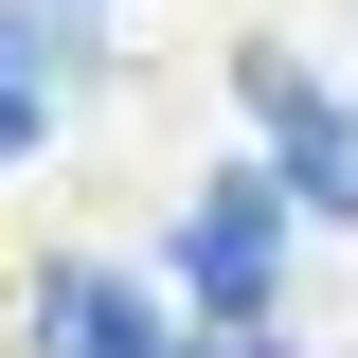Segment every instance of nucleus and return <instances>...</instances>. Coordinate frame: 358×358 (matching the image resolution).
<instances>
[{"label":"nucleus","mask_w":358,"mask_h":358,"mask_svg":"<svg viewBox=\"0 0 358 358\" xmlns=\"http://www.w3.org/2000/svg\"><path fill=\"white\" fill-rule=\"evenodd\" d=\"M179 287H197V322H251L268 287H287V179H268V143L197 179V215H179Z\"/></svg>","instance_id":"f03ea898"},{"label":"nucleus","mask_w":358,"mask_h":358,"mask_svg":"<svg viewBox=\"0 0 358 358\" xmlns=\"http://www.w3.org/2000/svg\"><path fill=\"white\" fill-rule=\"evenodd\" d=\"M36 358H197V341L143 305L126 268H90V251H72V268H36Z\"/></svg>","instance_id":"20e7f679"},{"label":"nucleus","mask_w":358,"mask_h":358,"mask_svg":"<svg viewBox=\"0 0 358 358\" xmlns=\"http://www.w3.org/2000/svg\"><path fill=\"white\" fill-rule=\"evenodd\" d=\"M108 72V36H90L72 0H0V162H36L54 143V90Z\"/></svg>","instance_id":"7ed1b4c3"},{"label":"nucleus","mask_w":358,"mask_h":358,"mask_svg":"<svg viewBox=\"0 0 358 358\" xmlns=\"http://www.w3.org/2000/svg\"><path fill=\"white\" fill-rule=\"evenodd\" d=\"M233 108H251L268 179H287V215H341V233H358V108H341V90H322L287 36H251V54H233Z\"/></svg>","instance_id":"f257e3e1"}]
</instances>
